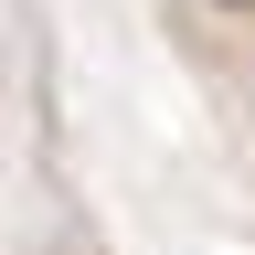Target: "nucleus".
<instances>
[{"label": "nucleus", "instance_id": "obj_1", "mask_svg": "<svg viewBox=\"0 0 255 255\" xmlns=\"http://www.w3.org/2000/svg\"><path fill=\"white\" fill-rule=\"evenodd\" d=\"M234 11H255V0H234Z\"/></svg>", "mask_w": 255, "mask_h": 255}]
</instances>
